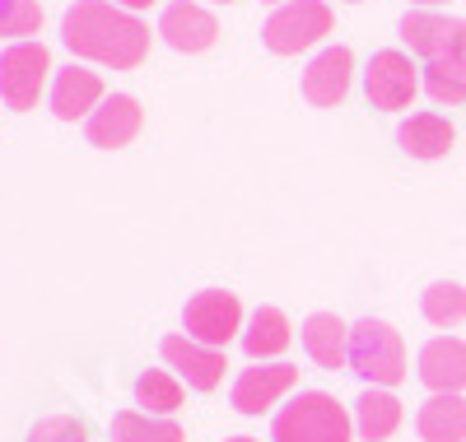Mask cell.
<instances>
[{"label":"cell","instance_id":"52a82bcc","mask_svg":"<svg viewBox=\"0 0 466 442\" xmlns=\"http://www.w3.org/2000/svg\"><path fill=\"white\" fill-rule=\"evenodd\" d=\"M397 33H401V43H406L415 56H424V61L466 56V19L434 15V10H406Z\"/></svg>","mask_w":466,"mask_h":442},{"label":"cell","instance_id":"6da1fadb","mask_svg":"<svg viewBox=\"0 0 466 442\" xmlns=\"http://www.w3.org/2000/svg\"><path fill=\"white\" fill-rule=\"evenodd\" d=\"M61 43L80 61L136 70L149 56V24L112 0H75L61 15Z\"/></svg>","mask_w":466,"mask_h":442},{"label":"cell","instance_id":"ac0fdd59","mask_svg":"<svg viewBox=\"0 0 466 442\" xmlns=\"http://www.w3.org/2000/svg\"><path fill=\"white\" fill-rule=\"evenodd\" d=\"M452 140H457V131H452L448 116H439V112H415V116H406V122L397 126L401 154L424 158V164H430V158H443L452 149Z\"/></svg>","mask_w":466,"mask_h":442},{"label":"cell","instance_id":"83f0119b","mask_svg":"<svg viewBox=\"0 0 466 442\" xmlns=\"http://www.w3.org/2000/svg\"><path fill=\"white\" fill-rule=\"evenodd\" d=\"M410 5H420V10H434V5H452V0H410Z\"/></svg>","mask_w":466,"mask_h":442},{"label":"cell","instance_id":"9c48e42d","mask_svg":"<svg viewBox=\"0 0 466 442\" xmlns=\"http://www.w3.org/2000/svg\"><path fill=\"white\" fill-rule=\"evenodd\" d=\"M159 354H164V364L177 377H187L191 391H215L219 377H224V368H228L224 364V349L201 345V340H191V336H164L159 340Z\"/></svg>","mask_w":466,"mask_h":442},{"label":"cell","instance_id":"484cf974","mask_svg":"<svg viewBox=\"0 0 466 442\" xmlns=\"http://www.w3.org/2000/svg\"><path fill=\"white\" fill-rule=\"evenodd\" d=\"M28 442H89V428L75 415H47L28 428Z\"/></svg>","mask_w":466,"mask_h":442},{"label":"cell","instance_id":"e0dca14e","mask_svg":"<svg viewBox=\"0 0 466 442\" xmlns=\"http://www.w3.org/2000/svg\"><path fill=\"white\" fill-rule=\"evenodd\" d=\"M415 428L424 442H466V396L461 391H434L420 406Z\"/></svg>","mask_w":466,"mask_h":442},{"label":"cell","instance_id":"4316f807","mask_svg":"<svg viewBox=\"0 0 466 442\" xmlns=\"http://www.w3.org/2000/svg\"><path fill=\"white\" fill-rule=\"evenodd\" d=\"M112 5H122V10H131V15H136V10H149L154 0H112Z\"/></svg>","mask_w":466,"mask_h":442},{"label":"cell","instance_id":"3957f363","mask_svg":"<svg viewBox=\"0 0 466 442\" xmlns=\"http://www.w3.org/2000/svg\"><path fill=\"white\" fill-rule=\"evenodd\" d=\"M350 373H360L369 387H397L406 377V345L378 316H364L350 331Z\"/></svg>","mask_w":466,"mask_h":442},{"label":"cell","instance_id":"f546056e","mask_svg":"<svg viewBox=\"0 0 466 442\" xmlns=\"http://www.w3.org/2000/svg\"><path fill=\"white\" fill-rule=\"evenodd\" d=\"M270 5H289V0H270Z\"/></svg>","mask_w":466,"mask_h":442},{"label":"cell","instance_id":"8992f818","mask_svg":"<svg viewBox=\"0 0 466 442\" xmlns=\"http://www.w3.org/2000/svg\"><path fill=\"white\" fill-rule=\"evenodd\" d=\"M182 321H187V336H191V340L224 349L233 336L243 331V303H238V294L201 289V294H191V298H187Z\"/></svg>","mask_w":466,"mask_h":442},{"label":"cell","instance_id":"d4e9b609","mask_svg":"<svg viewBox=\"0 0 466 442\" xmlns=\"http://www.w3.org/2000/svg\"><path fill=\"white\" fill-rule=\"evenodd\" d=\"M37 28H43V5L37 0H0V37L28 43V33Z\"/></svg>","mask_w":466,"mask_h":442},{"label":"cell","instance_id":"277c9868","mask_svg":"<svg viewBox=\"0 0 466 442\" xmlns=\"http://www.w3.org/2000/svg\"><path fill=\"white\" fill-rule=\"evenodd\" d=\"M331 33V5L327 0H289L261 24V43L276 56H299L308 47H318Z\"/></svg>","mask_w":466,"mask_h":442},{"label":"cell","instance_id":"30bf717a","mask_svg":"<svg viewBox=\"0 0 466 442\" xmlns=\"http://www.w3.org/2000/svg\"><path fill=\"white\" fill-rule=\"evenodd\" d=\"M159 33H164V43L182 56H197V52H210L215 47V37H219V19L197 5V0H173V5H164L159 15Z\"/></svg>","mask_w":466,"mask_h":442},{"label":"cell","instance_id":"44dd1931","mask_svg":"<svg viewBox=\"0 0 466 442\" xmlns=\"http://www.w3.org/2000/svg\"><path fill=\"white\" fill-rule=\"evenodd\" d=\"M285 345H289V321H285V312H280V307H257L252 321H248V331H243V349L261 364V358H276Z\"/></svg>","mask_w":466,"mask_h":442},{"label":"cell","instance_id":"ffe728a7","mask_svg":"<svg viewBox=\"0 0 466 442\" xmlns=\"http://www.w3.org/2000/svg\"><path fill=\"white\" fill-rule=\"evenodd\" d=\"M112 442H187L182 424L168 415H140V410H122L112 419Z\"/></svg>","mask_w":466,"mask_h":442},{"label":"cell","instance_id":"d6986e66","mask_svg":"<svg viewBox=\"0 0 466 442\" xmlns=\"http://www.w3.org/2000/svg\"><path fill=\"white\" fill-rule=\"evenodd\" d=\"M355 428L364 442H387L401 428V400L387 391V387H369L355 400Z\"/></svg>","mask_w":466,"mask_h":442},{"label":"cell","instance_id":"603a6c76","mask_svg":"<svg viewBox=\"0 0 466 442\" xmlns=\"http://www.w3.org/2000/svg\"><path fill=\"white\" fill-rule=\"evenodd\" d=\"M420 312L430 326H457V321H466V289L452 279H439L420 294Z\"/></svg>","mask_w":466,"mask_h":442},{"label":"cell","instance_id":"7c38bea8","mask_svg":"<svg viewBox=\"0 0 466 442\" xmlns=\"http://www.w3.org/2000/svg\"><path fill=\"white\" fill-rule=\"evenodd\" d=\"M350 79H355V52L350 47H322L303 70V98L313 107H336L350 94Z\"/></svg>","mask_w":466,"mask_h":442},{"label":"cell","instance_id":"4fadbf2b","mask_svg":"<svg viewBox=\"0 0 466 442\" xmlns=\"http://www.w3.org/2000/svg\"><path fill=\"white\" fill-rule=\"evenodd\" d=\"M299 382L294 364H261V368H243V377L233 382V410L238 415H261Z\"/></svg>","mask_w":466,"mask_h":442},{"label":"cell","instance_id":"ba28073f","mask_svg":"<svg viewBox=\"0 0 466 442\" xmlns=\"http://www.w3.org/2000/svg\"><path fill=\"white\" fill-rule=\"evenodd\" d=\"M415 89H420V75H415V65H410L406 52L387 47V52H373L369 56V65H364V94H369V103L378 112L410 107Z\"/></svg>","mask_w":466,"mask_h":442},{"label":"cell","instance_id":"4dcf8cb0","mask_svg":"<svg viewBox=\"0 0 466 442\" xmlns=\"http://www.w3.org/2000/svg\"><path fill=\"white\" fill-rule=\"evenodd\" d=\"M219 5H228V0H219Z\"/></svg>","mask_w":466,"mask_h":442},{"label":"cell","instance_id":"8fae6325","mask_svg":"<svg viewBox=\"0 0 466 442\" xmlns=\"http://www.w3.org/2000/svg\"><path fill=\"white\" fill-rule=\"evenodd\" d=\"M140 126H145V112H140V103L131 94H107L85 116V136H89L94 149H122V145H131L140 136Z\"/></svg>","mask_w":466,"mask_h":442},{"label":"cell","instance_id":"7402d4cb","mask_svg":"<svg viewBox=\"0 0 466 442\" xmlns=\"http://www.w3.org/2000/svg\"><path fill=\"white\" fill-rule=\"evenodd\" d=\"M420 89L443 107L466 103V56H448V61H430L420 75Z\"/></svg>","mask_w":466,"mask_h":442},{"label":"cell","instance_id":"9a60e30c","mask_svg":"<svg viewBox=\"0 0 466 442\" xmlns=\"http://www.w3.org/2000/svg\"><path fill=\"white\" fill-rule=\"evenodd\" d=\"M303 354L313 358L318 368H345L350 364V326L336 316V312H313L303 321Z\"/></svg>","mask_w":466,"mask_h":442},{"label":"cell","instance_id":"7a4b0ae2","mask_svg":"<svg viewBox=\"0 0 466 442\" xmlns=\"http://www.w3.org/2000/svg\"><path fill=\"white\" fill-rule=\"evenodd\" d=\"M350 415L327 391H299L270 424V442H350Z\"/></svg>","mask_w":466,"mask_h":442},{"label":"cell","instance_id":"5b68a950","mask_svg":"<svg viewBox=\"0 0 466 442\" xmlns=\"http://www.w3.org/2000/svg\"><path fill=\"white\" fill-rule=\"evenodd\" d=\"M47 70H52V56L43 43H15L0 52V103L10 112H28L43 98V85H47Z\"/></svg>","mask_w":466,"mask_h":442},{"label":"cell","instance_id":"5bb4252c","mask_svg":"<svg viewBox=\"0 0 466 442\" xmlns=\"http://www.w3.org/2000/svg\"><path fill=\"white\" fill-rule=\"evenodd\" d=\"M103 103V79L85 65H66L52 79V116L56 122H80Z\"/></svg>","mask_w":466,"mask_h":442},{"label":"cell","instance_id":"f1b7e54d","mask_svg":"<svg viewBox=\"0 0 466 442\" xmlns=\"http://www.w3.org/2000/svg\"><path fill=\"white\" fill-rule=\"evenodd\" d=\"M228 442H257V437H228Z\"/></svg>","mask_w":466,"mask_h":442},{"label":"cell","instance_id":"2e32d148","mask_svg":"<svg viewBox=\"0 0 466 442\" xmlns=\"http://www.w3.org/2000/svg\"><path fill=\"white\" fill-rule=\"evenodd\" d=\"M420 382L430 391H461L466 387V340L439 336L420 349Z\"/></svg>","mask_w":466,"mask_h":442},{"label":"cell","instance_id":"cb8c5ba5","mask_svg":"<svg viewBox=\"0 0 466 442\" xmlns=\"http://www.w3.org/2000/svg\"><path fill=\"white\" fill-rule=\"evenodd\" d=\"M136 400L145 406V415H173V410L182 406V387H177L168 373L149 368V373L136 377Z\"/></svg>","mask_w":466,"mask_h":442}]
</instances>
